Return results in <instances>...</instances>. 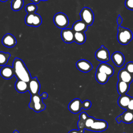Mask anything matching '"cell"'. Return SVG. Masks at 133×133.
<instances>
[{
    "label": "cell",
    "instance_id": "obj_1",
    "mask_svg": "<svg viewBox=\"0 0 133 133\" xmlns=\"http://www.w3.org/2000/svg\"><path fill=\"white\" fill-rule=\"evenodd\" d=\"M15 76L17 79H20L29 83L32 78L30 73L26 68L24 62L19 58H16L12 63Z\"/></svg>",
    "mask_w": 133,
    "mask_h": 133
},
{
    "label": "cell",
    "instance_id": "obj_2",
    "mask_svg": "<svg viewBox=\"0 0 133 133\" xmlns=\"http://www.w3.org/2000/svg\"><path fill=\"white\" fill-rule=\"evenodd\" d=\"M117 38L119 44L125 45L128 44L132 39L133 35L131 31L127 28L119 25L117 28Z\"/></svg>",
    "mask_w": 133,
    "mask_h": 133
},
{
    "label": "cell",
    "instance_id": "obj_3",
    "mask_svg": "<svg viewBox=\"0 0 133 133\" xmlns=\"http://www.w3.org/2000/svg\"><path fill=\"white\" fill-rule=\"evenodd\" d=\"M41 95L38 94L31 96L29 107L35 112L38 113L46 109V105L43 102Z\"/></svg>",
    "mask_w": 133,
    "mask_h": 133
},
{
    "label": "cell",
    "instance_id": "obj_4",
    "mask_svg": "<svg viewBox=\"0 0 133 133\" xmlns=\"http://www.w3.org/2000/svg\"><path fill=\"white\" fill-rule=\"evenodd\" d=\"M54 22L55 24L60 29H64L66 28L69 23L68 16L63 12H58L54 17Z\"/></svg>",
    "mask_w": 133,
    "mask_h": 133
},
{
    "label": "cell",
    "instance_id": "obj_5",
    "mask_svg": "<svg viewBox=\"0 0 133 133\" xmlns=\"http://www.w3.org/2000/svg\"><path fill=\"white\" fill-rule=\"evenodd\" d=\"M81 20L88 26L92 24L94 21V14L92 10L87 7H84L79 13Z\"/></svg>",
    "mask_w": 133,
    "mask_h": 133
},
{
    "label": "cell",
    "instance_id": "obj_6",
    "mask_svg": "<svg viewBox=\"0 0 133 133\" xmlns=\"http://www.w3.org/2000/svg\"><path fill=\"white\" fill-rule=\"evenodd\" d=\"M42 22L41 16L36 13L28 14L25 17V23L29 26L37 27L42 24Z\"/></svg>",
    "mask_w": 133,
    "mask_h": 133
},
{
    "label": "cell",
    "instance_id": "obj_7",
    "mask_svg": "<svg viewBox=\"0 0 133 133\" xmlns=\"http://www.w3.org/2000/svg\"><path fill=\"white\" fill-rule=\"evenodd\" d=\"M95 57L101 62H106L110 60V53L109 50L103 46L101 45L95 52Z\"/></svg>",
    "mask_w": 133,
    "mask_h": 133
},
{
    "label": "cell",
    "instance_id": "obj_8",
    "mask_svg": "<svg viewBox=\"0 0 133 133\" xmlns=\"http://www.w3.org/2000/svg\"><path fill=\"white\" fill-rule=\"evenodd\" d=\"M108 127V123L103 119H96L88 130L100 132L105 130Z\"/></svg>",
    "mask_w": 133,
    "mask_h": 133
},
{
    "label": "cell",
    "instance_id": "obj_9",
    "mask_svg": "<svg viewBox=\"0 0 133 133\" xmlns=\"http://www.w3.org/2000/svg\"><path fill=\"white\" fill-rule=\"evenodd\" d=\"M28 84H29L28 91L31 94V96L38 94L39 91L40 90L41 85L37 77L32 78L29 81V82L28 83Z\"/></svg>",
    "mask_w": 133,
    "mask_h": 133
},
{
    "label": "cell",
    "instance_id": "obj_10",
    "mask_svg": "<svg viewBox=\"0 0 133 133\" xmlns=\"http://www.w3.org/2000/svg\"><path fill=\"white\" fill-rule=\"evenodd\" d=\"M115 119L118 123H120L121 122L126 124L131 123L133 122V112L126 110L117 116Z\"/></svg>",
    "mask_w": 133,
    "mask_h": 133
},
{
    "label": "cell",
    "instance_id": "obj_11",
    "mask_svg": "<svg viewBox=\"0 0 133 133\" xmlns=\"http://www.w3.org/2000/svg\"><path fill=\"white\" fill-rule=\"evenodd\" d=\"M68 109L72 113L77 114L79 113L83 109V104L81 99L75 98L72 100L68 105Z\"/></svg>",
    "mask_w": 133,
    "mask_h": 133
},
{
    "label": "cell",
    "instance_id": "obj_12",
    "mask_svg": "<svg viewBox=\"0 0 133 133\" xmlns=\"http://www.w3.org/2000/svg\"><path fill=\"white\" fill-rule=\"evenodd\" d=\"M76 66L78 70L83 72H88L92 69V64L87 60L80 59L76 63Z\"/></svg>",
    "mask_w": 133,
    "mask_h": 133
},
{
    "label": "cell",
    "instance_id": "obj_13",
    "mask_svg": "<svg viewBox=\"0 0 133 133\" xmlns=\"http://www.w3.org/2000/svg\"><path fill=\"white\" fill-rule=\"evenodd\" d=\"M61 36L62 41L66 43H71L74 42V32L71 29H64L61 32Z\"/></svg>",
    "mask_w": 133,
    "mask_h": 133
},
{
    "label": "cell",
    "instance_id": "obj_14",
    "mask_svg": "<svg viewBox=\"0 0 133 133\" xmlns=\"http://www.w3.org/2000/svg\"><path fill=\"white\" fill-rule=\"evenodd\" d=\"M96 71L104 73L109 77L113 75L114 73L113 68L106 62H101L100 63L97 68Z\"/></svg>",
    "mask_w": 133,
    "mask_h": 133
},
{
    "label": "cell",
    "instance_id": "obj_15",
    "mask_svg": "<svg viewBox=\"0 0 133 133\" xmlns=\"http://www.w3.org/2000/svg\"><path fill=\"white\" fill-rule=\"evenodd\" d=\"M2 43L4 46L7 47H12L17 44L16 37L10 33L6 34L2 39Z\"/></svg>",
    "mask_w": 133,
    "mask_h": 133
},
{
    "label": "cell",
    "instance_id": "obj_16",
    "mask_svg": "<svg viewBox=\"0 0 133 133\" xmlns=\"http://www.w3.org/2000/svg\"><path fill=\"white\" fill-rule=\"evenodd\" d=\"M118 78L119 81L130 84L133 81V75L127 72L125 69H122L118 72Z\"/></svg>",
    "mask_w": 133,
    "mask_h": 133
},
{
    "label": "cell",
    "instance_id": "obj_17",
    "mask_svg": "<svg viewBox=\"0 0 133 133\" xmlns=\"http://www.w3.org/2000/svg\"><path fill=\"white\" fill-rule=\"evenodd\" d=\"M0 75L6 79L11 78L15 75L13 68L9 65L4 66L0 71Z\"/></svg>",
    "mask_w": 133,
    "mask_h": 133
},
{
    "label": "cell",
    "instance_id": "obj_18",
    "mask_svg": "<svg viewBox=\"0 0 133 133\" xmlns=\"http://www.w3.org/2000/svg\"><path fill=\"white\" fill-rule=\"evenodd\" d=\"M111 59L115 65L118 67L122 66L125 61L124 55L119 51L114 52L111 56Z\"/></svg>",
    "mask_w": 133,
    "mask_h": 133
},
{
    "label": "cell",
    "instance_id": "obj_19",
    "mask_svg": "<svg viewBox=\"0 0 133 133\" xmlns=\"http://www.w3.org/2000/svg\"><path fill=\"white\" fill-rule=\"evenodd\" d=\"M88 25L82 20H78L74 23L72 29L74 32H85L87 30Z\"/></svg>",
    "mask_w": 133,
    "mask_h": 133
},
{
    "label": "cell",
    "instance_id": "obj_20",
    "mask_svg": "<svg viewBox=\"0 0 133 133\" xmlns=\"http://www.w3.org/2000/svg\"><path fill=\"white\" fill-rule=\"evenodd\" d=\"M15 86L16 90L19 93H24L29 90L28 83L20 79H17Z\"/></svg>",
    "mask_w": 133,
    "mask_h": 133
},
{
    "label": "cell",
    "instance_id": "obj_21",
    "mask_svg": "<svg viewBox=\"0 0 133 133\" xmlns=\"http://www.w3.org/2000/svg\"><path fill=\"white\" fill-rule=\"evenodd\" d=\"M129 85L127 83L118 80L117 84V90L118 94L120 96L126 94L129 89Z\"/></svg>",
    "mask_w": 133,
    "mask_h": 133
},
{
    "label": "cell",
    "instance_id": "obj_22",
    "mask_svg": "<svg viewBox=\"0 0 133 133\" xmlns=\"http://www.w3.org/2000/svg\"><path fill=\"white\" fill-rule=\"evenodd\" d=\"M131 97L125 94L124 95H121L118 99V105L123 109H127V106L130 101Z\"/></svg>",
    "mask_w": 133,
    "mask_h": 133
},
{
    "label": "cell",
    "instance_id": "obj_23",
    "mask_svg": "<svg viewBox=\"0 0 133 133\" xmlns=\"http://www.w3.org/2000/svg\"><path fill=\"white\" fill-rule=\"evenodd\" d=\"M86 39V36L85 32H74V42L78 44H84Z\"/></svg>",
    "mask_w": 133,
    "mask_h": 133
},
{
    "label": "cell",
    "instance_id": "obj_24",
    "mask_svg": "<svg viewBox=\"0 0 133 133\" xmlns=\"http://www.w3.org/2000/svg\"><path fill=\"white\" fill-rule=\"evenodd\" d=\"M109 77H110L108 75L104 73L96 71L95 73L96 79L99 83L101 84H105L108 81Z\"/></svg>",
    "mask_w": 133,
    "mask_h": 133
},
{
    "label": "cell",
    "instance_id": "obj_25",
    "mask_svg": "<svg viewBox=\"0 0 133 133\" xmlns=\"http://www.w3.org/2000/svg\"><path fill=\"white\" fill-rule=\"evenodd\" d=\"M89 116L86 112H82L79 115V119L77 123V126L79 130L84 131L85 129V123L86 119Z\"/></svg>",
    "mask_w": 133,
    "mask_h": 133
},
{
    "label": "cell",
    "instance_id": "obj_26",
    "mask_svg": "<svg viewBox=\"0 0 133 133\" xmlns=\"http://www.w3.org/2000/svg\"><path fill=\"white\" fill-rule=\"evenodd\" d=\"M24 5L23 0H12L11 2V8L14 11L20 10Z\"/></svg>",
    "mask_w": 133,
    "mask_h": 133
},
{
    "label": "cell",
    "instance_id": "obj_27",
    "mask_svg": "<svg viewBox=\"0 0 133 133\" xmlns=\"http://www.w3.org/2000/svg\"><path fill=\"white\" fill-rule=\"evenodd\" d=\"M10 54L8 52L0 51V66H5L8 61Z\"/></svg>",
    "mask_w": 133,
    "mask_h": 133
},
{
    "label": "cell",
    "instance_id": "obj_28",
    "mask_svg": "<svg viewBox=\"0 0 133 133\" xmlns=\"http://www.w3.org/2000/svg\"><path fill=\"white\" fill-rule=\"evenodd\" d=\"M37 9V6L34 3L29 4L25 6V11L28 14L35 13Z\"/></svg>",
    "mask_w": 133,
    "mask_h": 133
},
{
    "label": "cell",
    "instance_id": "obj_29",
    "mask_svg": "<svg viewBox=\"0 0 133 133\" xmlns=\"http://www.w3.org/2000/svg\"><path fill=\"white\" fill-rule=\"evenodd\" d=\"M96 119H95L93 117L88 116V118L85 121V129L89 130V128L92 125V124L94 123V122H95V121Z\"/></svg>",
    "mask_w": 133,
    "mask_h": 133
},
{
    "label": "cell",
    "instance_id": "obj_30",
    "mask_svg": "<svg viewBox=\"0 0 133 133\" xmlns=\"http://www.w3.org/2000/svg\"><path fill=\"white\" fill-rule=\"evenodd\" d=\"M125 69L133 75V62H128L125 65Z\"/></svg>",
    "mask_w": 133,
    "mask_h": 133
},
{
    "label": "cell",
    "instance_id": "obj_31",
    "mask_svg": "<svg viewBox=\"0 0 133 133\" xmlns=\"http://www.w3.org/2000/svg\"><path fill=\"white\" fill-rule=\"evenodd\" d=\"M83 109L84 110H88L91 106V102L88 100H86L82 102Z\"/></svg>",
    "mask_w": 133,
    "mask_h": 133
},
{
    "label": "cell",
    "instance_id": "obj_32",
    "mask_svg": "<svg viewBox=\"0 0 133 133\" xmlns=\"http://www.w3.org/2000/svg\"><path fill=\"white\" fill-rule=\"evenodd\" d=\"M125 5L127 9L133 10V0H126Z\"/></svg>",
    "mask_w": 133,
    "mask_h": 133
},
{
    "label": "cell",
    "instance_id": "obj_33",
    "mask_svg": "<svg viewBox=\"0 0 133 133\" xmlns=\"http://www.w3.org/2000/svg\"><path fill=\"white\" fill-rule=\"evenodd\" d=\"M126 110L133 112V97H131Z\"/></svg>",
    "mask_w": 133,
    "mask_h": 133
},
{
    "label": "cell",
    "instance_id": "obj_34",
    "mask_svg": "<svg viewBox=\"0 0 133 133\" xmlns=\"http://www.w3.org/2000/svg\"><path fill=\"white\" fill-rule=\"evenodd\" d=\"M123 22V19L122 18V17L119 15L117 18V24L118 25H121V24Z\"/></svg>",
    "mask_w": 133,
    "mask_h": 133
},
{
    "label": "cell",
    "instance_id": "obj_35",
    "mask_svg": "<svg viewBox=\"0 0 133 133\" xmlns=\"http://www.w3.org/2000/svg\"><path fill=\"white\" fill-rule=\"evenodd\" d=\"M83 130H76V129H73L70 130L68 133H84Z\"/></svg>",
    "mask_w": 133,
    "mask_h": 133
},
{
    "label": "cell",
    "instance_id": "obj_36",
    "mask_svg": "<svg viewBox=\"0 0 133 133\" xmlns=\"http://www.w3.org/2000/svg\"><path fill=\"white\" fill-rule=\"evenodd\" d=\"M41 95V97H42V98H44V99H46L48 97V94L47 92H43Z\"/></svg>",
    "mask_w": 133,
    "mask_h": 133
},
{
    "label": "cell",
    "instance_id": "obj_37",
    "mask_svg": "<svg viewBox=\"0 0 133 133\" xmlns=\"http://www.w3.org/2000/svg\"><path fill=\"white\" fill-rule=\"evenodd\" d=\"M33 1V2L34 3V4H37L41 0H32Z\"/></svg>",
    "mask_w": 133,
    "mask_h": 133
},
{
    "label": "cell",
    "instance_id": "obj_38",
    "mask_svg": "<svg viewBox=\"0 0 133 133\" xmlns=\"http://www.w3.org/2000/svg\"><path fill=\"white\" fill-rule=\"evenodd\" d=\"M13 133H19V132L18 130H15V131L13 132Z\"/></svg>",
    "mask_w": 133,
    "mask_h": 133
},
{
    "label": "cell",
    "instance_id": "obj_39",
    "mask_svg": "<svg viewBox=\"0 0 133 133\" xmlns=\"http://www.w3.org/2000/svg\"><path fill=\"white\" fill-rule=\"evenodd\" d=\"M7 1H8V0H0V1L2 2H5Z\"/></svg>",
    "mask_w": 133,
    "mask_h": 133
},
{
    "label": "cell",
    "instance_id": "obj_40",
    "mask_svg": "<svg viewBox=\"0 0 133 133\" xmlns=\"http://www.w3.org/2000/svg\"><path fill=\"white\" fill-rule=\"evenodd\" d=\"M41 1H48V0H41Z\"/></svg>",
    "mask_w": 133,
    "mask_h": 133
}]
</instances>
